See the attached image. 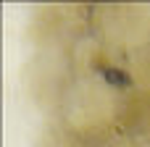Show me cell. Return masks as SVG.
<instances>
[{"instance_id":"cell-6","label":"cell","mask_w":150,"mask_h":147,"mask_svg":"<svg viewBox=\"0 0 150 147\" xmlns=\"http://www.w3.org/2000/svg\"><path fill=\"white\" fill-rule=\"evenodd\" d=\"M124 74L129 79L132 89L150 92V45L137 50V53L124 55Z\"/></svg>"},{"instance_id":"cell-5","label":"cell","mask_w":150,"mask_h":147,"mask_svg":"<svg viewBox=\"0 0 150 147\" xmlns=\"http://www.w3.org/2000/svg\"><path fill=\"white\" fill-rule=\"evenodd\" d=\"M116 132L132 142H150V92L127 89L121 100V113Z\"/></svg>"},{"instance_id":"cell-7","label":"cell","mask_w":150,"mask_h":147,"mask_svg":"<svg viewBox=\"0 0 150 147\" xmlns=\"http://www.w3.org/2000/svg\"><path fill=\"white\" fill-rule=\"evenodd\" d=\"M137 142H132L129 137L119 134L116 129L103 134V137H95V139H82V147H134Z\"/></svg>"},{"instance_id":"cell-1","label":"cell","mask_w":150,"mask_h":147,"mask_svg":"<svg viewBox=\"0 0 150 147\" xmlns=\"http://www.w3.org/2000/svg\"><path fill=\"white\" fill-rule=\"evenodd\" d=\"M124 89L105 79H74L58 105V121L79 139H95L116 129Z\"/></svg>"},{"instance_id":"cell-2","label":"cell","mask_w":150,"mask_h":147,"mask_svg":"<svg viewBox=\"0 0 150 147\" xmlns=\"http://www.w3.org/2000/svg\"><path fill=\"white\" fill-rule=\"evenodd\" d=\"M90 32L119 55L137 53L150 45V5H92Z\"/></svg>"},{"instance_id":"cell-4","label":"cell","mask_w":150,"mask_h":147,"mask_svg":"<svg viewBox=\"0 0 150 147\" xmlns=\"http://www.w3.org/2000/svg\"><path fill=\"white\" fill-rule=\"evenodd\" d=\"M71 82H74V71L69 63V53L42 50V58L40 63H34L29 76V89L40 97V103H55L58 108Z\"/></svg>"},{"instance_id":"cell-3","label":"cell","mask_w":150,"mask_h":147,"mask_svg":"<svg viewBox=\"0 0 150 147\" xmlns=\"http://www.w3.org/2000/svg\"><path fill=\"white\" fill-rule=\"evenodd\" d=\"M87 34H90V8L82 5L42 8L32 24V37L42 50L69 53Z\"/></svg>"},{"instance_id":"cell-8","label":"cell","mask_w":150,"mask_h":147,"mask_svg":"<svg viewBox=\"0 0 150 147\" xmlns=\"http://www.w3.org/2000/svg\"><path fill=\"white\" fill-rule=\"evenodd\" d=\"M134 147H150V142H137Z\"/></svg>"}]
</instances>
